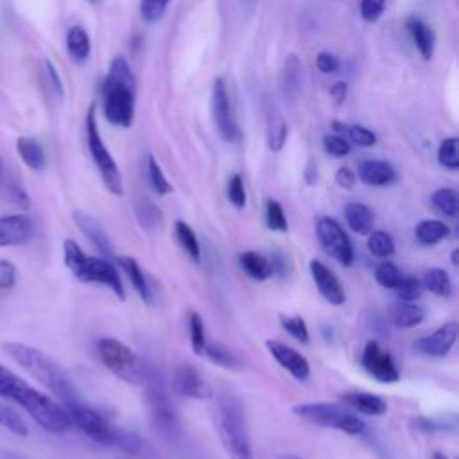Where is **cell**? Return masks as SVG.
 I'll return each instance as SVG.
<instances>
[{
	"mask_svg": "<svg viewBox=\"0 0 459 459\" xmlns=\"http://www.w3.org/2000/svg\"><path fill=\"white\" fill-rule=\"evenodd\" d=\"M398 298L402 301H416L421 292H423V285H421V280L414 278V276H402L400 283L394 287Z\"/></svg>",
	"mask_w": 459,
	"mask_h": 459,
	"instance_id": "bcb514c9",
	"label": "cell"
},
{
	"mask_svg": "<svg viewBox=\"0 0 459 459\" xmlns=\"http://www.w3.org/2000/svg\"><path fill=\"white\" fill-rule=\"evenodd\" d=\"M375 280L384 289H394L402 280V273L393 262H382L375 267Z\"/></svg>",
	"mask_w": 459,
	"mask_h": 459,
	"instance_id": "ee69618b",
	"label": "cell"
},
{
	"mask_svg": "<svg viewBox=\"0 0 459 459\" xmlns=\"http://www.w3.org/2000/svg\"><path fill=\"white\" fill-rule=\"evenodd\" d=\"M317 179H319L317 163L308 161V165H307V169H305V181H307L308 185H316V183H317Z\"/></svg>",
	"mask_w": 459,
	"mask_h": 459,
	"instance_id": "680465c9",
	"label": "cell"
},
{
	"mask_svg": "<svg viewBox=\"0 0 459 459\" xmlns=\"http://www.w3.org/2000/svg\"><path fill=\"white\" fill-rule=\"evenodd\" d=\"M238 2H240L242 9H246V11H253L256 5V0H238Z\"/></svg>",
	"mask_w": 459,
	"mask_h": 459,
	"instance_id": "91938a15",
	"label": "cell"
},
{
	"mask_svg": "<svg viewBox=\"0 0 459 459\" xmlns=\"http://www.w3.org/2000/svg\"><path fill=\"white\" fill-rule=\"evenodd\" d=\"M172 389L186 398L194 400H210L213 391L199 369L192 364H181L172 377Z\"/></svg>",
	"mask_w": 459,
	"mask_h": 459,
	"instance_id": "5bb4252c",
	"label": "cell"
},
{
	"mask_svg": "<svg viewBox=\"0 0 459 459\" xmlns=\"http://www.w3.org/2000/svg\"><path fill=\"white\" fill-rule=\"evenodd\" d=\"M228 199L235 208L246 206V188L240 174H233L228 181Z\"/></svg>",
	"mask_w": 459,
	"mask_h": 459,
	"instance_id": "681fc988",
	"label": "cell"
},
{
	"mask_svg": "<svg viewBox=\"0 0 459 459\" xmlns=\"http://www.w3.org/2000/svg\"><path fill=\"white\" fill-rule=\"evenodd\" d=\"M145 403L149 407V418L151 425L156 434H160L163 439H176L181 432L178 414L174 411V405L170 403L169 394L161 387V384L152 382L147 385L145 391Z\"/></svg>",
	"mask_w": 459,
	"mask_h": 459,
	"instance_id": "9c48e42d",
	"label": "cell"
},
{
	"mask_svg": "<svg viewBox=\"0 0 459 459\" xmlns=\"http://www.w3.org/2000/svg\"><path fill=\"white\" fill-rule=\"evenodd\" d=\"M348 95V84L344 81H337L330 88V97L335 100V104H342Z\"/></svg>",
	"mask_w": 459,
	"mask_h": 459,
	"instance_id": "6f0895ef",
	"label": "cell"
},
{
	"mask_svg": "<svg viewBox=\"0 0 459 459\" xmlns=\"http://www.w3.org/2000/svg\"><path fill=\"white\" fill-rule=\"evenodd\" d=\"M0 425L22 437H25L29 434V429H27L25 421L22 420V416L2 402H0Z\"/></svg>",
	"mask_w": 459,
	"mask_h": 459,
	"instance_id": "f6af8a7d",
	"label": "cell"
},
{
	"mask_svg": "<svg viewBox=\"0 0 459 459\" xmlns=\"http://www.w3.org/2000/svg\"><path fill=\"white\" fill-rule=\"evenodd\" d=\"M265 346H267L269 353L273 355V359L283 369H287L296 380L305 382L310 377V364L299 351H296L294 348H290L280 341H273V339H267Z\"/></svg>",
	"mask_w": 459,
	"mask_h": 459,
	"instance_id": "e0dca14e",
	"label": "cell"
},
{
	"mask_svg": "<svg viewBox=\"0 0 459 459\" xmlns=\"http://www.w3.org/2000/svg\"><path fill=\"white\" fill-rule=\"evenodd\" d=\"M63 258L68 271L82 283H99L113 290V294L120 299L126 298L124 285L118 276L115 264L104 256H90L86 255L79 244L72 238L63 242Z\"/></svg>",
	"mask_w": 459,
	"mask_h": 459,
	"instance_id": "5b68a950",
	"label": "cell"
},
{
	"mask_svg": "<svg viewBox=\"0 0 459 459\" xmlns=\"http://www.w3.org/2000/svg\"><path fill=\"white\" fill-rule=\"evenodd\" d=\"M292 412L308 423L326 427V429H335L350 436H360L366 429L364 421L357 414L346 411L341 405L328 403V402L301 403L292 407Z\"/></svg>",
	"mask_w": 459,
	"mask_h": 459,
	"instance_id": "52a82bcc",
	"label": "cell"
},
{
	"mask_svg": "<svg viewBox=\"0 0 459 459\" xmlns=\"http://www.w3.org/2000/svg\"><path fill=\"white\" fill-rule=\"evenodd\" d=\"M63 409L66 411L72 425H75L90 439H93V441H97L100 445L111 446L117 427L109 425V421H106L95 409H91L86 403H82V400L65 403Z\"/></svg>",
	"mask_w": 459,
	"mask_h": 459,
	"instance_id": "30bf717a",
	"label": "cell"
},
{
	"mask_svg": "<svg viewBox=\"0 0 459 459\" xmlns=\"http://www.w3.org/2000/svg\"><path fill=\"white\" fill-rule=\"evenodd\" d=\"M432 459H448V457H446L443 452H434V454H432Z\"/></svg>",
	"mask_w": 459,
	"mask_h": 459,
	"instance_id": "be15d7a7",
	"label": "cell"
},
{
	"mask_svg": "<svg viewBox=\"0 0 459 459\" xmlns=\"http://www.w3.org/2000/svg\"><path fill=\"white\" fill-rule=\"evenodd\" d=\"M212 115L222 140L235 143L240 140V127L230 102L226 82L222 77H217L212 84Z\"/></svg>",
	"mask_w": 459,
	"mask_h": 459,
	"instance_id": "8fae6325",
	"label": "cell"
},
{
	"mask_svg": "<svg viewBox=\"0 0 459 459\" xmlns=\"http://www.w3.org/2000/svg\"><path fill=\"white\" fill-rule=\"evenodd\" d=\"M188 330H190V344H192V351L195 355H203V350L206 346V330H204V321L201 317V314L197 312H190L188 316Z\"/></svg>",
	"mask_w": 459,
	"mask_h": 459,
	"instance_id": "ab89813d",
	"label": "cell"
},
{
	"mask_svg": "<svg viewBox=\"0 0 459 459\" xmlns=\"http://www.w3.org/2000/svg\"><path fill=\"white\" fill-rule=\"evenodd\" d=\"M385 2L387 0H360V16L369 23L378 22L385 9Z\"/></svg>",
	"mask_w": 459,
	"mask_h": 459,
	"instance_id": "816d5d0a",
	"label": "cell"
},
{
	"mask_svg": "<svg viewBox=\"0 0 459 459\" xmlns=\"http://www.w3.org/2000/svg\"><path fill=\"white\" fill-rule=\"evenodd\" d=\"M134 213L138 222L147 230H154L163 222L161 210L149 199H138L134 204Z\"/></svg>",
	"mask_w": 459,
	"mask_h": 459,
	"instance_id": "8d00e7d4",
	"label": "cell"
},
{
	"mask_svg": "<svg viewBox=\"0 0 459 459\" xmlns=\"http://www.w3.org/2000/svg\"><path fill=\"white\" fill-rule=\"evenodd\" d=\"M448 233H450L448 224L437 219L420 221L414 228V237L421 246H434L441 242L445 237H448Z\"/></svg>",
	"mask_w": 459,
	"mask_h": 459,
	"instance_id": "f1b7e54d",
	"label": "cell"
},
{
	"mask_svg": "<svg viewBox=\"0 0 459 459\" xmlns=\"http://www.w3.org/2000/svg\"><path fill=\"white\" fill-rule=\"evenodd\" d=\"M368 249L373 256L387 258L394 253V240L389 233H385L382 230L371 231V233H368Z\"/></svg>",
	"mask_w": 459,
	"mask_h": 459,
	"instance_id": "f35d334b",
	"label": "cell"
},
{
	"mask_svg": "<svg viewBox=\"0 0 459 459\" xmlns=\"http://www.w3.org/2000/svg\"><path fill=\"white\" fill-rule=\"evenodd\" d=\"M359 179L369 186H385L394 183L396 170L384 160H362L357 167Z\"/></svg>",
	"mask_w": 459,
	"mask_h": 459,
	"instance_id": "ffe728a7",
	"label": "cell"
},
{
	"mask_svg": "<svg viewBox=\"0 0 459 459\" xmlns=\"http://www.w3.org/2000/svg\"><path fill=\"white\" fill-rule=\"evenodd\" d=\"M405 29L412 39V43L416 45L420 56L429 61L434 56V47H436V32L434 29L421 20L420 16H409L405 20Z\"/></svg>",
	"mask_w": 459,
	"mask_h": 459,
	"instance_id": "44dd1931",
	"label": "cell"
},
{
	"mask_svg": "<svg viewBox=\"0 0 459 459\" xmlns=\"http://www.w3.org/2000/svg\"><path fill=\"white\" fill-rule=\"evenodd\" d=\"M280 323H281V328L290 337H294L298 342L307 344L310 341L308 326H307V323H305V319L301 316H285V314H281L280 316Z\"/></svg>",
	"mask_w": 459,
	"mask_h": 459,
	"instance_id": "b9f144b4",
	"label": "cell"
},
{
	"mask_svg": "<svg viewBox=\"0 0 459 459\" xmlns=\"http://www.w3.org/2000/svg\"><path fill=\"white\" fill-rule=\"evenodd\" d=\"M455 421H446V420H436V418H418L414 420V429L420 432H446L454 430Z\"/></svg>",
	"mask_w": 459,
	"mask_h": 459,
	"instance_id": "f907efd6",
	"label": "cell"
},
{
	"mask_svg": "<svg viewBox=\"0 0 459 459\" xmlns=\"http://www.w3.org/2000/svg\"><path fill=\"white\" fill-rule=\"evenodd\" d=\"M213 425L230 459H255L242 402L230 393L219 396Z\"/></svg>",
	"mask_w": 459,
	"mask_h": 459,
	"instance_id": "277c9868",
	"label": "cell"
},
{
	"mask_svg": "<svg viewBox=\"0 0 459 459\" xmlns=\"http://www.w3.org/2000/svg\"><path fill=\"white\" fill-rule=\"evenodd\" d=\"M344 219H346V222H348V226L353 233L368 235L373 230L375 215H373V212L368 204L351 201V203L344 204Z\"/></svg>",
	"mask_w": 459,
	"mask_h": 459,
	"instance_id": "cb8c5ba5",
	"label": "cell"
},
{
	"mask_svg": "<svg viewBox=\"0 0 459 459\" xmlns=\"http://www.w3.org/2000/svg\"><path fill=\"white\" fill-rule=\"evenodd\" d=\"M238 264L242 267V271L256 280V281H264L267 280L271 274H273V265H271V260L262 255V253H256V251H244L238 255Z\"/></svg>",
	"mask_w": 459,
	"mask_h": 459,
	"instance_id": "484cf974",
	"label": "cell"
},
{
	"mask_svg": "<svg viewBox=\"0 0 459 459\" xmlns=\"http://www.w3.org/2000/svg\"><path fill=\"white\" fill-rule=\"evenodd\" d=\"M170 0H140V14L145 22L154 23L158 22L169 5Z\"/></svg>",
	"mask_w": 459,
	"mask_h": 459,
	"instance_id": "c3c4849f",
	"label": "cell"
},
{
	"mask_svg": "<svg viewBox=\"0 0 459 459\" xmlns=\"http://www.w3.org/2000/svg\"><path fill=\"white\" fill-rule=\"evenodd\" d=\"M90 2H97V0H90Z\"/></svg>",
	"mask_w": 459,
	"mask_h": 459,
	"instance_id": "003e7915",
	"label": "cell"
},
{
	"mask_svg": "<svg viewBox=\"0 0 459 459\" xmlns=\"http://www.w3.org/2000/svg\"><path fill=\"white\" fill-rule=\"evenodd\" d=\"M16 151L20 154V158L23 160V163L39 172L45 169V163H47V158H45V151L41 147V143L36 140V138H30V136H20L16 140Z\"/></svg>",
	"mask_w": 459,
	"mask_h": 459,
	"instance_id": "4316f807",
	"label": "cell"
},
{
	"mask_svg": "<svg viewBox=\"0 0 459 459\" xmlns=\"http://www.w3.org/2000/svg\"><path fill=\"white\" fill-rule=\"evenodd\" d=\"M5 172V167H4V160H2V156H0V176Z\"/></svg>",
	"mask_w": 459,
	"mask_h": 459,
	"instance_id": "03108f58",
	"label": "cell"
},
{
	"mask_svg": "<svg viewBox=\"0 0 459 459\" xmlns=\"http://www.w3.org/2000/svg\"><path fill=\"white\" fill-rule=\"evenodd\" d=\"M0 396L13 400L23 407L30 418L48 432L63 434L72 427L66 411L48 398L47 394L36 391L23 378L14 375L11 369L0 364Z\"/></svg>",
	"mask_w": 459,
	"mask_h": 459,
	"instance_id": "6da1fadb",
	"label": "cell"
},
{
	"mask_svg": "<svg viewBox=\"0 0 459 459\" xmlns=\"http://www.w3.org/2000/svg\"><path fill=\"white\" fill-rule=\"evenodd\" d=\"M332 129L359 147H373L377 143V134L360 124H344L335 120L332 122Z\"/></svg>",
	"mask_w": 459,
	"mask_h": 459,
	"instance_id": "83f0119b",
	"label": "cell"
},
{
	"mask_svg": "<svg viewBox=\"0 0 459 459\" xmlns=\"http://www.w3.org/2000/svg\"><path fill=\"white\" fill-rule=\"evenodd\" d=\"M341 402L346 407H350L360 414H366V416H382L387 412V403L380 396L371 394V393H362V391L342 393Z\"/></svg>",
	"mask_w": 459,
	"mask_h": 459,
	"instance_id": "603a6c76",
	"label": "cell"
},
{
	"mask_svg": "<svg viewBox=\"0 0 459 459\" xmlns=\"http://www.w3.org/2000/svg\"><path fill=\"white\" fill-rule=\"evenodd\" d=\"M117 265L122 267V271L126 273V276L129 278L131 285L134 287V290L138 292V296L145 301V303H151V287H149V281L140 267V264L133 258V256H117Z\"/></svg>",
	"mask_w": 459,
	"mask_h": 459,
	"instance_id": "d4e9b609",
	"label": "cell"
},
{
	"mask_svg": "<svg viewBox=\"0 0 459 459\" xmlns=\"http://www.w3.org/2000/svg\"><path fill=\"white\" fill-rule=\"evenodd\" d=\"M201 357H206L210 362H213L221 368H226V369H233V368L240 366V359L237 357V353L219 342L206 341V346H204Z\"/></svg>",
	"mask_w": 459,
	"mask_h": 459,
	"instance_id": "d6a6232c",
	"label": "cell"
},
{
	"mask_svg": "<svg viewBox=\"0 0 459 459\" xmlns=\"http://www.w3.org/2000/svg\"><path fill=\"white\" fill-rule=\"evenodd\" d=\"M136 77L124 56L111 59L102 82V111L111 126L127 129L134 120Z\"/></svg>",
	"mask_w": 459,
	"mask_h": 459,
	"instance_id": "7a4b0ae2",
	"label": "cell"
},
{
	"mask_svg": "<svg viewBox=\"0 0 459 459\" xmlns=\"http://www.w3.org/2000/svg\"><path fill=\"white\" fill-rule=\"evenodd\" d=\"M421 285H423V289H427L432 294L441 296V298L452 296V290H454L448 273L445 269H439V267H432V269L425 271Z\"/></svg>",
	"mask_w": 459,
	"mask_h": 459,
	"instance_id": "4dcf8cb0",
	"label": "cell"
},
{
	"mask_svg": "<svg viewBox=\"0 0 459 459\" xmlns=\"http://www.w3.org/2000/svg\"><path fill=\"white\" fill-rule=\"evenodd\" d=\"M316 231L321 246L333 260H337L342 265L353 264L355 253H353L351 240L335 219L321 217L316 224Z\"/></svg>",
	"mask_w": 459,
	"mask_h": 459,
	"instance_id": "7c38bea8",
	"label": "cell"
},
{
	"mask_svg": "<svg viewBox=\"0 0 459 459\" xmlns=\"http://www.w3.org/2000/svg\"><path fill=\"white\" fill-rule=\"evenodd\" d=\"M437 161L445 169L457 170L459 169V138L448 136L437 147Z\"/></svg>",
	"mask_w": 459,
	"mask_h": 459,
	"instance_id": "74e56055",
	"label": "cell"
},
{
	"mask_svg": "<svg viewBox=\"0 0 459 459\" xmlns=\"http://www.w3.org/2000/svg\"><path fill=\"white\" fill-rule=\"evenodd\" d=\"M66 50H68L70 57L75 63H84L90 57L91 43H90L88 32L82 27L74 25V27L68 29V32H66Z\"/></svg>",
	"mask_w": 459,
	"mask_h": 459,
	"instance_id": "f546056e",
	"label": "cell"
},
{
	"mask_svg": "<svg viewBox=\"0 0 459 459\" xmlns=\"http://www.w3.org/2000/svg\"><path fill=\"white\" fill-rule=\"evenodd\" d=\"M360 364L364 371L377 382L396 384L400 380V369L396 366L394 357L385 348H382L380 342L375 339L366 342L360 355Z\"/></svg>",
	"mask_w": 459,
	"mask_h": 459,
	"instance_id": "4fadbf2b",
	"label": "cell"
},
{
	"mask_svg": "<svg viewBox=\"0 0 459 459\" xmlns=\"http://www.w3.org/2000/svg\"><path fill=\"white\" fill-rule=\"evenodd\" d=\"M459 326L455 321H448L436 328L432 333L420 337L412 346L418 353L427 357H445L455 344Z\"/></svg>",
	"mask_w": 459,
	"mask_h": 459,
	"instance_id": "2e32d148",
	"label": "cell"
},
{
	"mask_svg": "<svg viewBox=\"0 0 459 459\" xmlns=\"http://www.w3.org/2000/svg\"><path fill=\"white\" fill-rule=\"evenodd\" d=\"M316 66L321 74H337L341 68V61L332 52H319L316 56Z\"/></svg>",
	"mask_w": 459,
	"mask_h": 459,
	"instance_id": "f5cc1de1",
	"label": "cell"
},
{
	"mask_svg": "<svg viewBox=\"0 0 459 459\" xmlns=\"http://www.w3.org/2000/svg\"><path fill=\"white\" fill-rule=\"evenodd\" d=\"M287 124L281 118V115L278 113H271L267 117V129H265V140H267V147L273 152H280L287 142Z\"/></svg>",
	"mask_w": 459,
	"mask_h": 459,
	"instance_id": "1f68e13d",
	"label": "cell"
},
{
	"mask_svg": "<svg viewBox=\"0 0 459 459\" xmlns=\"http://www.w3.org/2000/svg\"><path fill=\"white\" fill-rule=\"evenodd\" d=\"M280 86L283 97L289 100H294L299 95L303 86V65L296 54L287 56L280 75Z\"/></svg>",
	"mask_w": 459,
	"mask_h": 459,
	"instance_id": "7402d4cb",
	"label": "cell"
},
{
	"mask_svg": "<svg viewBox=\"0 0 459 459\" xmlns=\"http://www.w3.org/2000/svg\"><path fill=\"white\" fill-rule=\"evenodd\" d=\"M4 350L34 380H38L48 391H52L63 402V405L81 400L68 373L41 350L22 342H5Z\"/></svg>",
	"mask_w": 459,
	"mask_h": 459,
	"instance_id": "3957f363",
	"label": "cell"
},
{
	"mask_svg": "<svg viewBox=\"0 0 459 459\" xmlns=\"http://www.w3.org/2000/svg\"><path fill=\"white\" fill-rule=\"evenodd\" d=\"M34 238V222L23 213L0 215V247L29 244Z\"/></svg>",
	"mask_w": 459,
	"mask_h": 459,
	"instance_id": "9a60e30c",
	"label": "cell"
},
{
	"mask_svg": "<svg viewBox=\"0 0 459 459\" xmlns=\"http://www.w3.org/2000/svg\"><path fill=\"white\" fill-rule=\"evenodd\" d=\"M425 319V312L421 307L414 305L412 301H403L394 308L393 314V321L396 326L400 328H412L416 325H420Z\"/></svg>",
	"mask_w": 459,
	"mask_h": 459,
	"instance_id": "e575fe53",
	"label": "cell"
},
{
	"mask_svg": "<svg viewBox=\"0 0 459 459\" xmlns=\"http://www.w3.org/2000/svg\"><path fill=\"white\" fill-rule=\"evenodd\" d=\"M43 66H45V75H47V79H48V84H50L52 91L56 93L57 99H63L65 88H63V81H61V77H59L57 68L54 66V63H52L50 59H45V61H43Z\"/></svg>",
	"mask_w": 459,
	"mask_h": 459,
	"instance_id": "db71d44e",
	"label": "cell"
},
{
	"mask_svg": "<svg viewBox=\"0 0 459 459\" xmlns=\"http://www.w3.org/2000/svg\"><path fill=\"white\" fill-rule=\"evenodd\" d=\"M457 256H459V249H454V251H452V264H454V265H459Z\"/></svg>",
	"mask_w": 459,
	"mask_h": 459,
	"instance_id": "94428289",
	"label": "cell"
},
{
	"mask_svg": "<svg viewBox=\"0 0 459 459\" xmlns=\"http://www.w3.org/2000/svg\"><path fill=\"white\" fill-rule=\"evenodd\" d=\"M4 459H25V457H20V455H16V454L5 452V454H4Z\"/></svg>",
	"mask_w": 459,
	"mask_h": 459,
	"instance_id": "6125c7cd",
	"label": "cell"
},
{
	"mask_svg": "<svg viewBox=\"0 0 459 459\" xmlns=\"http://www.w3.org/2000/svg\"><path fill=\"white\" fill-rule=\"evenodd\" d=\"M147 176H149V183L152 186V190L158 194V195H165V194H170L172 192V185L169 183V179L165 178L160 163L154 160L152 154L147 156Z\"/></svg>",
	"mask_w": 459,
	"mask_h": 459,
	"instance_id": "60d3db41",
	"label": "cell"
},
{
	"mask_svg": "<svg viewBox=\"0 0 459 459\" xmlns=\"http://www.w3.org/2000/svg\"><path fill=\"white\" fill-rule=\"evenodd\" d=\"M323 149L326 154L333 156V158H342V156H348L350 151H351V143L337 134V133H332V134H325L323 136Z\"/></svg>",
	"mask_w": 459,
	"mask_h": 459,
	"instance_id": "7dc6e473",
	"label": "cell"
},
{
	"mask_svg": "<svg viewBox=\"0 0 459 459\" xmlns=\"http://www.w3.org/2000/svg\"><path fill=\"white\" fill-rule=\"evenodd\" d=\"M308 269H310V274H312V280H314L317 290L328 303L342 305L346 301L344 289L330 267H326L321 260L312 258L308 264Z\"/></svg>",
	"mask_w": 459,
	"mask_h": 459,
	"instance_id": "ac0fdd59",
	"label": "cell"
},
{
	"mask_svg": "<svg viewBox=\"0 0 459 459\" xmlns=\"http://www.w3.org/2000/svg\"><path fill=\"white\" fill-rule=\"evenodd\" d=\"M174 233H176L181 247L185 249V253L192 258V262L199 264L201 262V247H199V240H197L195 231L185 221H176Z\"/></svg>",
	"mask_w": 459,
	"mask_h": 459,
	"instance_id": "836d02e7",
	"label": "cell"
},
{
	"mask_svg": "<svg viewBox=\"0 0 459 459\" xmlns=\"http://www.w3.org/2000/svg\"><path fill=\"white\" fill-rule=\"evenodd\" d=\"M335 183L341 188H353L357 183V176L350 167H339L335 172Z\"/></svg>",
	"mask_w": 459,
	"mask_h": 459,
	"instance_id": "9f6ffc18",
	"label": "cell"
},
{
	"mask_svg": "<svg viewBox=\"0 0 459 459\" xmlns=\"http://www.w3.org/2000/svg\"><path fill=\"white\" fill-rule=\"evenodd\" d=\"M430 201H432V204H434L441 213H445L446 217H452V219L457 217V213H459V199H457L455 188H450V186L437 188V190L430 195Z\"/></svg>",
	"mask_w": 459,
	"mask_h": 459,
	"instance_id": "d590c367",
	"label": "cell"
},
{
	"mask_svg": "<svg viewBox=\"0 0 459 459\" xmlns=\"http://www.w3.org/2000/svg\"><path fill=\"white\" fill-rule=\"evenodd\" d=\"M97 353L100 362L118 378L134 385H149L156 382V371L142 357H138L129 346L113 339L102 337L97 342Z\"/></svg>",
	"mask_w": 459,
	"mask_h": 459,
	"instance_id": "8992f818",
	"label": "cell"
},
{
	"mask_svg": "<svg viewBox=\"0 0 459 459\" xmlns=\"http://www.w3.org/2000/svg\"><path fill=\"white\" fill-rule=\"evenodd\" d=\"M72 217H74L77 228L88 237V240L97 247V251H100V256L115 262L117 255H115L111 240H109L108 233L104 231V228L100 226V222L97 219H93L91 215H88L86 212H81V210H75L72 213Z\"/></svg>",
	"mask_w": 459,
	"mask_h": 459,
	"instance_id": "d6986e66",
	"label": "cell"
},
{
	"mask_svg": "<svg viewBox=\"0 0 459 459\" xmlns=\"http://www.w3.org/2000/svg\"><path fill=\"white\" fill-rule=\"evenodd\" d=\"M265 224L271 231H287V217L276 199H267L265 203Z\"/></svg>",
	"mask_w": 459,
	"mask_h": 459,
	"instance_id": "7bdbcfd3",
	"label": "cell"
},
{
	"mask_svg": "<svg viewBox=\"0 0 459 459\" xmlns=\"http://www.w3.org/2000/svg\"><path fill=\"white\" fill-rule=\"evenodd\" d=\"M16 281V267L9 260H0V290L11 289Z\"/></svg>",
	"mask_w": 459,
	"mask_h": 459,
	"instance_id": "11a10c76",
	"label": "cell"
},
{
	"mask_svg": "<svg viewBox=\"0 0 459 459\" xmlns=\"http://www.w3.org/2000/svg\"><path fill=\"white\" fill-rule=\"evenodd\" d=\"M86 143H88V151L91 154V160H93L106 188L115 195H122V192H124L122 174H120V169H118L117 161L109 154V151L104 145V140L99 133L95 102L90 104L88 113H86Z\"/></svg>",
	"mask_w": 459,
	"mask_h": 459,
	"instance_id": "ba28073f",
	"label": "cell"
},
{
	"mask_svg": "<svg viewBox=\"0 0 459 459\" xmlns=\"http://www.w3.org/2000/svg\"><path fill=\"white\" fill-rule=\"evenodd\" d=\"M278 459H303V457H299V455H292V454H289V455H281V457H278Z\"/></svg>",
	"mask_w": 459,
	"mask_h": 459,
	"instance_id": "e7e4bbea",
	"label": "cell"
}]
</instances>
